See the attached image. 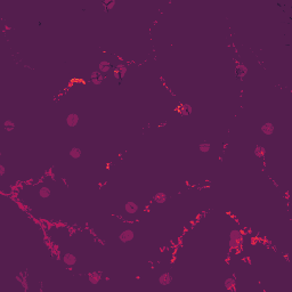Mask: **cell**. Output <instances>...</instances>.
<instances>
[{
  "mask_svg": "<svg viewBox=\"0 0 292 292\" xmlns=\"http://www.w3.org/2000/svg\"><path fill=\"white\" fill-rule=\"evenodd\" d=\"M199 150H200L201 152H203V153L209 152V151H210V144H209V143H202V144H200Z\"/></svg>",
  "mask_w": 292,
  "mask_h": 292,
  "instance_id": "17",
  "label": "cell"
},
{
  "mask_svg": "<svg viewBox=\"0 0 292 292\" xmlns=\"http://www.w3.org/2000/svg\"><path fill=\"white\" fill-rule=\"evenodd\" d=\"M242 236H243L242 232L238 231V229H233V231L229 233V240H232V241H237V242H240V241L242 240Z\"/></svg>",
  "mask_w": 292,
  "mask_h": 292,
  "instance_id": "6",
  "label": "cell"
},
{
  "mask_svg": "<svg viewBox=\"0 0 292 292\" xmlns=\"http://www.w3.org/2000/svg\"><path fill=\"white\" fill-rule=\"evenodd\" d=\"M134 237H135L134 232L131 231V229H126V231H123L121 234L119 235V240H120L121 242H123V243H127V242H130Z\"/></svg>",
  "mask_w": 292,
  "mask_h": 292,
  "instance_id": "1",
  "label": "cell"
},
{
  "mask_svg": "<svg viewBox=\"0 0 292 292\" xmlns=\"http://www.w3.org/2000/svg\"><path fill=\"white\" fill-rule=\"evenodd\" d=\"M81 155H82V152H81V150L78 148V147H72L70 150V156L72 159H79Z\"/></svg>",
  "mask_w": 292,
  "mask_h": 292,
  "instance_id": "11",
  "label": "cell"
},
{
  "mask_svg": "<svg viewBox=\"0 0 292 292\" xmlns=\"http://www.w3.org/2000/svg\"><path fill=\"white\" fill-rule=\"evenodd\" d=\"M5 175V167L4 164H0V176H4Z\"/></svg>",
  "mask_w": 292,
  "mask_h": 292,
  "instance_id": "24",
  "label": "cell"
},
{
  "mask_svg": "<svg viewBox=\"0 0 292 292\" xmlns=\"http://www.w3.org/2000/svg\"><path fill=\"white\" fill-rule=\"evenodd\" d=\"M255 154H256V156H258V158H262V156H265V154H266V150H265V147H262V146H256Z\"/></svg>",
  "mask_w": 292,
  "mask_h": 292,
  "instance_id": "13",
  "label": "cell"
},
{
  "mask_svg": "<svg viewBox=\"0 0 292 292\" xmlns=\"http://www.w3.org/2000/svg\"><path fill=\"white\" fill-rule=\"evenodd\" d=\"M261 131L265 135H267V136L272 135L274 133V124H273V123H270V122H267V123L262 124Z\"/></svg>",
  "mask_w": 292,
  "mask_h": 292,
  "instance_id": "8",
  "label": "cell"
},
{
  "mask_svg": "<svg viewBox=\"0 0 292 292\" xmlns=\"http://www.w3.org/2000/svg\"><path fill=\"white\" fill-rule=\"evenodd\" d=\"M153 199H154V201L156 203H164L167 201V194L163 193V192H159V193H156V194L154 195Z\"/></svg>",
  "mask_w": 292,
  "mask_h": 292,
  "instance_id": "10",
  "label": "cell"
},
{
  "mask_svg": "<svg viewBox=\"0 0 292 292\" xmlns=\"http://www.w3.org/2000/svg\"><path fill=\"white\" fill-rule=\"evenodd\" d=\"M63 261L67 266H73L77 262V257L74 255H72V253H65V255L63 256Z\"/></svg>",
  "mask_w": 292,
  "mask_h": 292,
  "instance_id": "5",
  "label": "cell"
},
{
  "mask_svg": "<svg viewBox=\"0 0 292 292\" xmlns=\"http://www.w3.org/2000/svg\"><path fill=\"white\" fill-rule=\"evenodd\" d=\"M138 209H139L138 204L135 203V202H133V201H129V202H127V203L124 204V210H126V212L129 213V215H134V213H136L137 211H138Z\"/></svg>",
  "mask_w": 292,
  "mask_h": 292,
  "instance_id": "2",
  "label": "cell"
},
{
  "mask_svg": "<svg viewBox=\"0 0 292 292\" xmlns=\"http://www.w3.org/2000/svg\"><path fill=\"white\" fill-rule=\"evenodd\" d=\"M50 194H51V192H50V188H49V187L43 186V187H41V188L39 189V195H40L42 199H47V197H49Z\"/></svg>",
  "mask_w": 292,
  "mask_h": 292,
  "instance_id": "12",
  "label": "cell"
},
{
  "mask_svg": "<svg viewBox=\"0 0 292 292\" xmlns=\"http://www.w3.org/2000/svg\"><path fill=\"white\" fill-rule=\"evenodd\" d=\"M98 69H99V71L102 73H107L112 69V65L107 61H102L99 63V65H98Z\"/></svg>",
  "mask_w": 292,
  "mask_h": 292,
  "instance_id": "9",
  "label": "cell"
},
{
  "mask_svg": "<svg viewBox=\"0 0 292 292\" xmlns=\"http://www.w3.org/2000/svg\"><path fill=\"white\" fill-rule=\"evenodd\" d=\"M78 122H79V116H78V114H75V113H71V114H69V115L66 116V123L69 127H75L77 124H78Z\"/></svg>",
  "mask_w": 292,
  "mask_h": 292,
  "instance_id": "3",
  "label": "cell"
},
{
  "mask_svg": "<svg viewBox=\"0 0 292 292\" xmlns=\"http://www.w3.org/2000/svg\"><path fill=\"white\" fill-rule=\"evenodd\" d=\"M180 109H182L180 112H182V115H188V114H191V112H192V106L188 105V104H182Z\"/></svg>",
  "mask_w": 292,
  "mask_h": 292,
  "instance_id": "14",
  "label": "cell"
},
{
  "mask_svg": "<svg viewBox=\"0 0 292 292\" xmlns=\"http://www.w3.org/2000/svg\"><path fill=\"white\" fill-rule=\"evenodd\" d=\"M116 71L121 74V77H123V75L127 73V66L123 65V64H118V65H116Z\"/></svg>",
  "mask_w": 292,
  "mask_h": 292,
  "instance_id": "16",
  "label": "cell"
},
{
  "mask_svg": "<svg viewBox=\"0 0 292 292\" xmlns=\"http://www.w3.org/2000/svg\"><path fill=\"white\" fill-rule=\"evenodd\" d=\"M114 6H115V1H114V0H111L109 4H107V7H106V9H112V8H113Z\"/></svg>",
  "mask_w": 292,
  "mask_h": 292,
  "instance_id": "22",
  "label": "cell"
},
{
  "mask_svg": "<svg viewBox=\"0 0 292 292\" xmlns=\"http://www.w3.org/2000/svg\"><path fill=\"white\" fill-rule=\"evenodd\" d=\"M171 282H172V276L169 273L161 274L159 277V283L161 285H169Z\"/></svg>",
  "mask_w": 292,
  "mask_h": 292,
  "instance_id": "4",
  "label": "cell"
},
{
  "mask_svg": "<svg viewBox=\"0 0 292 292\" xmlns=\"http://www.w3.org/2000/svg\"><path fill=\"white\" fill-rule=\"evenodd\" d=\"M102 80H103V77H99L97 79H91V81H92L94 85H101L102 83Z\"/></svg>",
  "mask_w": 292,
  "mask_h": 292,
  "instance_id": "20",
  "label": "cell"
},
{
  "mask_svg": "<svg viewBox=\"0 0 292 292\" xmlns=\"http://www.w3.org/2000/svg\"><path fill=\"white\" fill-rule=\"evenodd\" d=\"M99 77H102V74H101V72H98V71H95V72H92V73H91L90 79H97V78H99Z\"/></svg>",
  "mask_w": 292,
  "mask_h": 292,
  "instance_id": "19",
  "label": "cell"
},
{
  "mask_svg": "<svg viewBox=\"0 0 292 292\" xmlns=\"http://www.w3.org/2000/svg\"><path fill=\"white\" fill-rule=\"evenodd\" d=\"M4 126H5V128H6L7 131L13 130V129H14V127H15V124H14V122H13L12 120H6V121L4 122Z\"/></svg>",
  "mask_w": 292,
  "mask_h": 292,
  "instance_id": "18",
  "label": "cell"
},
{
  "mask_svg": "<svg viewBox=\"0 0 292 292\" xmlns=\"http://www.w3.org/2000/svg\"><path fill=\"white\" fill-rule=\"evenodd\" d=\"M235 286V280L233 277H229V279H226L225 280V288L228 289V290H233Z\"/></svg>",
  "mask_w": 292,
  "mask_h": 292,
  "instance_id": "15",
  "label": "cell"
},
{
  "mask_svg": "<svg viewBox=\"0 0 292 292\" xmlns=\"http://www.w3.org/2000/svg\"><path fill=\"white\" fill-rule=\"evenodd\" d=\"M88 279H89V282H90L91 284L95 285V284H98V283H99V281H101V279H102V274L97 273V272H94V273L89 274Z\"/></svg>",
  "mask_w": 292,
  "mask_h": 292,
  "instance_id": "7",
  "label": "cell"
},
{
  "mask_svg": "<svg viewBox=\"0 0 292 292\" xmlns=\"http://www.w3.org/2000/svg\"><path fill=\"white\" fill-rule=\"evenodd\" d=\"M238 243H240V242H237V241H232V240H229V244H228V245H229L231 248H236V247H238Z\"/></svg>",
  "mask_w": 292,
  "mask_h": 292,
  "instance_id": "21",
  "label": "cell"
},
{
  "mask_svg": "<svg viewBox=\"0 0 292 292\" xmlns=\"http://www.w3.org/2000/svg\"><path fill=\"white\" fill-rule=\"evenodd\" d=\"M113 75H114V78H115V79H118V80H120V79H121V78H122V77H121V74H120V73L118 72L116 70H115V71H114V72H113Z\"/></svg>",
  "mask_w": 292,
  "mask_h": 292,
  "instance_id": "23",
  "label": "cell"
}]
</instances>
